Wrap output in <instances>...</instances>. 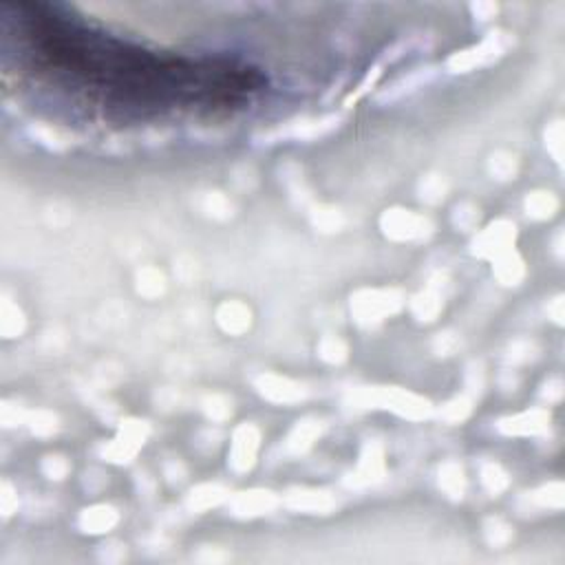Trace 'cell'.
<instances>
[{
	"label": "cell",
	"instance_id": "6da1fadb",
	"mask_svg": "<svg viewBox=\"0 0 565 565\" xmlns=\"http://www.w3.org/2000/svg\"><path fill=\"white\" fill-rule=\"evenodd\" d=\"M38 57L68 88H84L104 108L128 115L168 108H234L260 84L252 68L203 64L75 26L66 20L40 22Z\"/></svg>",
	"mask_w": 565,
	"mask_h": 565
}]
</instances>
